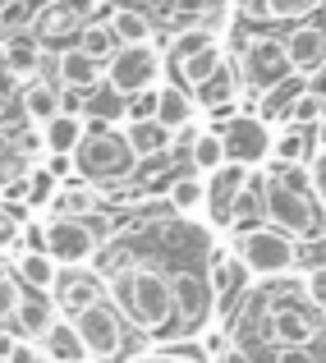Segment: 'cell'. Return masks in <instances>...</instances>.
Instances as JSON below:
<instances>
[{
    "label": "cell",
    "instance_id": "6da1fadb",
    "mask_svg": "<svg viewBox=\"0 0 326 363\" xmlns=\"http://www.w3.org/2000/svg\"><path fill=\"white\" fill-rule=\"evenodd\" d=\"M106 299L124 313L133 331L142 336H166L175 331V299H170V281L157 267H124V272L106 276Z\"/></svg>",
    "mask_w": 326,
    "mask_h": 363
},
{
    "label": "cell",
    "instance_id": "7a4b0ae2",
    "mask_svg": "<svg viewBox=\"0 0 326 363\" xmlns=\"http://www.w3.org/2000/svg\"><path fill=\"white\" fill-rule=\"evenodd\" d=\"M266 225L281 230L285 240L294 244H308L322 240V207L308 189V170L303 166H281V170H266Z\"/></svg>",
    "mask_w": 326,
    "mask_h": 363
},
{
    "label": "cell",
    "instance_id": "3957f363",
    "mask_svg": "<svg viewBox=\"0 0 326 363\" xmlns=\"http://www.w3.org/2000/svg\"><path fill=\"white\" fill-rule=\"evenodd\" d=\"M74 170H79V179H88V184H124V179L138 170V157L129 152V143H124L120 129H111V124H88V133L79 138V147H74Z\"/></svg>",
    "mask_w": 326,
    "mask_h": 363
},
{
    "label": "cell",
    "instance_id": "277c9868",
    "mask_svg": "<svg viewBox=\"0 0 326 363\" xmlns=\"http://www.w3.org/2000/svg\"><path fill=\"white\" fill-rule=\"evenodd\" d=\"M235 257L248 276L257 281H285V276L299 267V244L285 240L281 230L271 225H257V230H244L235 235Z\"/></svg>",
    "mask_w": 326,
    "mask_h": 363
},
{
    "label": "cell",
    "instance_id": "5b68a950",
    "mask_svg": "<svg viewBox=\"0 0 326 363\" xmlns=\"http://www.w3.org/2000/svg\"><path fill=\"white\" fill-rule=\"evenodd\" d=\"M266 303V340H271L276 350L285 345H299V350H313V340L322 336V313L313 308L308 299H299V294H271Z\"/></svg>",
    "mask_w": 326,
    "mask_h": 363
},
{
    "label": "cell",
    "instance_id": "8992f818",
    "mask_svg": "<svg viewBox=\"0 0 326 363\" xmlns=\"http://www.w3.org/2000/svg\"><path fill=\"white\" fill-rule=\"evenodd\" d=\"M74 331H79L88 359H101V363L124 359L129 345H133V327L124 322V313L115 308L111 299H101V303H92L88 313H79V318H74Z\"/></svg>",
    "mask_w": 326,
    "mask_h": 363
},
{
    "label": "cell",
    "instance_id": "52a82bcc",
    "mask_svg": "<svg viewBox=\"0 0 326 363\" xmlns=\"http://www.w3.org/2000/svg\"><path fill=\"white\" fill-rule=\"evenodd\" d=\"M101 83L115 92V97H138V92H152L161 83V51L157 46H115V55L101 65Z\"/></svg>",
    "mask_w": 326,
    "mask_h": 363
},
{
    "label": "cell",
    "instance_id": "ba28073f",
    "mask_svg": "<svg viewBox=\"0 0 326 363\" xmlns=\"http://www.w3.org/2000/svg\"><path fill=\"white\" fill-rule=\"evenodd\" d=\"M235 74L257 92V97H262L266 88H276V83H281L285 74H294V69H290V60H285L281 37H271V33H248L244 46H239Z\"/></svg>",
    "mask_w": 326,
    "mask_h": 363
},
{
    "label": "cell",
    "instance_id": "9c48e42d",
    "mask_svg": "<svg viewBox=\"0 0 326 363\" xmlns=\"http://www.w3.org/2000/svg\"><path fill=\"white\" fill-rule=\"evenodd\" d=\"M216 133L220 147H225V161H235L244 170H262V161L271 157V129L257 116H230L225 124H216Z\"/></svg>",
    "mask_w": 326,
    "mask_h": 363
},
{
    "label": "cell",
    "instance_id": "30bf717a",
    "mask_svg": "<svg viewBox=\"0 0 326 363\" xmlns=\"http://www.w3.org/2000/svg\"><path fill=\"white\" fill-rule=\"evenodd\" d=\"M170 299H175V327L179 331H198L216 308V294L207 285L203 267H179L170 276Z\"/></svg>",
    "mask_w": 326,
    "mask_h": 363
},
{
    "label": "cell",
    "instance_id": "8fae6325",
    "mask_svg": "<svg viewBox=\"0 0 326 363\" xmlns=\"http://www.w3.org/2000/svg\"><path fill=\"white\" fill-rule=\"evenodd\" d=\"M97 9H101V0H46L33 18V37L42 46L46 42H69V37H79L97 18Z\"/></svg>",
    "mask_w": 326,
    "mask_h": 363
},
{
    "label": "cell",
    "instance_id": "7c38bea8",
    "mask_svg": "<svg viewBox=\"0 0 326 363\" xmlns=\"http://www.w3.org/2000/svg\"><path fill=\"white\" fill-rule=\"evenodd\" d=\"M106 299V281H101L92 267H60V276H55L51 285V303L60 318H79V313H88L92 303Z\"/></svg>",
    "mask_w": 326,
    "mask_h": 363
},
{
    "label": "cell",
    "instance_id": "4fadbf2b",
    "mask_svg": "<svg viewBox=\"0 0 326 363\" xmlns=\"http://www.w3.org/2000/svg\"><path fill=\"white\" fill-rule=\"evenodd\" d=\"M97 240L83 221H69V216H46V257L55 267H92L97 257Z\"/></svg>",
    "mask_w": 326,
    "mask_h": 363
},
{
    "label": "cell",
    "instance_id": "5bb4252c",
    "mask_svg": "<svg viewBox=\"0 0 326 363\" xmlns=\"http://www.w3.org/2000/svg\"><path fill=\"white\" fill-rule=\"evenodd\" d=\"M281 46H285V60H290V69L294 74H317L322 65H326V28L322 23H313V18H303V23H290V33L281 37Z\"/></svg>",
    "mask_w": 326,
    "mask_h": 363
},
{
    "label": "cell",
    "instance_id": "9a60e30c",
    "mask_svg": "<svg viewBox=\"0 0 326 363\" xmlns=\"http://www.w3.org/2000/svg\"><path fill=\"white\" fill-rule=\"evenodd\" d=\"M101 207H106V194H101L97 184H88V179L69 175V179H60V189H55L46 216H69V221H83V216L101 212Z\"/></svg>",
    "mask_w": 326,
    "mask_h": 363
},
{
    "label": "cell",
    "instance_id": "2e32d148",
    "mask_svg": "<svg viewBox=\"0 0 326 363\" xmlns=\"http://www.w3.org/2000/svg\"><path fill=\"white\" fill-rule=\"evenodd\" d=\"M152 120H157L161 129H170V133L189 129V124L198 120V97L189 88H179L175 79H161L157 83V111H152Z\"/></svg>",
    "mask_w": 326,
    "mask_h": 363
},
{
    "label": "cell",
    "instance_id": "e0dca14e",
    "mask_svg": "<svg viewBox=\"0 0 326 363\" xmlns=\"http://www.w3.org/2000/svg\"><path fill=\"white\" fill-rule=\"evenodd\" d=\"M248 175H253V170L235 166V161H225L216 175H207V212H212V221H220V225L230 221V212H235V203H239V194H244Z\"/></svg>",
    "mask_w": 326,
    "mask_h": 363
},
{
    "label": "cell",
    "instance_id": "ac0fdd59",
    "mask_svg": "<svg viewBox=\"0 0 326 363\" xmlns=\"http://www.w3.org/2000/svg\"><path fill=\"white\" fill-rule=\"evenodd\" d=\"M257 225H266V170H253L244 184V194H239L235 212H230L225 230L230 235H244V230H257Z\"/></svg>",
    "mask_w": 326,
    "mask_h": 363
},
{
    "label": "cell",
    "instance_id": "d6986e66",
    "mask_svg": "<svg viewBox=\"0 0 326 363\" xmlns=\"http://www.w3.org/2000/svg\"><path fill=\"white\" fill-rule=\"evenodd\" d=\"M120 133H124V143H129V152L138 161H161V157L175 152V133L161 129L157 120H124Z\"/></svg>",
    "mask_w": 326,
    "mask_h": 363
},
{
    "label": "cell",
    "instance_id": "ffe728a7",
    "mask_svg": "<svg viewBox=\"0 0 326 363\" xmlns=\"http://www.w3.org/2000/svg\"><path fill=\"white\" fill-rule=\"evenodd\" d=\"M60 318V313H55V303H51V294H33V290H23V299H18V308H14V322H9V327H14V336L18 340H42L46 336V327H51V322Z\"/></svg>",
    "mask_w": 326,
    "mask_h": 363
},
{
    "label": "cell",
    "instance_id": "44dd1931",
    "mask_svg": "<svg viewBox=\"0 0 326 363\" xmlns=\"http://www.w3.org/2000/svg\"><path fill=\"white\" fill-rule=\"evenodd\" d=\"M55 74H60V83H55V88L83 92V97L101 88V65H97V60H88L79 46H64V51L55 55Z\"/></svg>",
    "mask_w": 326,
    "mask_h": 363
},
{
    "label": "cell",
    "instance_id": "7402d4cb",
    "mask_svg": "<svg viewBox=\"0 0 326 363\" xmlns=\"http://www.w3.org/2000/svg\"><path fill=\"white\" fill-rule=\"evenodd\" d=\"M37 350H42L46 363H88V350H83V340H79L69 318H55L46 327V336L37 340Z\"/></svg>",
    "mask_w": 326,
    "mask_h": 363
},
{
    "label": "cell",
    "instance_id": "603a6c76",
    "mask_svg": "<svg viewBox=\"0 0 326 363\" xmlns=\"http://www.w3.org/2000/svg\"><path fill=\"white\" fill-rule=\"evenodd\" d=\"M18 111H23V120L33 124V129H42L46 120L60 116V88H55L51 79H28L23 92H18Z\"/></svg>",
    "mask_w": 326,
    "mask_h": 363
},
{
    "label": "cell",
    "instance_id": "cb8c5ba5",
    "mask_svg": "<svg viewBox=\"0 0 326 363\" xmlns=\"http://www.w3.org/2000/svg\"><path fill=\"white\" fill-rule=\"evenodd\" d=\"M83 133H88V116H69V111H60L55 120L42 124V152H46V157H74V147H79Z\"/></svg>",
    "mask_w": 326,
    "mask_h": 363
},
{
    "label": "cell",
    "instance_id": "d4e9b609",
    "mask_svg": "<svg viewBox=\"0 0 326 363\" xmlns=\"http://www.w3.org/2000/svg\"><path fill=\"white\" fill-rule=\"evenodd\" d=\"M175 65V83L179 88H189V92H198L207 79L225 65V51H220V42L212 46H203V51H193V55H179V60H170Z\"/></svg>",
    "mask_w": 326,
    "mask_h": 363
},
{
    "label": "cell",
    "instance_id": "484cf974",
    "mask_svg": "<svg viewBox=\"0 0 326 363\" xmlns=\"http://www.w3.org/2000/svg\"><path fill=\"white\" fill-rule=\"evenodd\" d=\"M5 69L14 74L18 83H28V79H42V51L46 46L37 42L33 33H18V37H5Z\"/></svg>",
    "mask_w": 326,
    "mask_h": 363
},
{
    "label": "cell",
    "instance_id": "4316f807",
    "mask_svg": "<svg viewBox=\"0 0 326 363\" xmlns=\"http://www.w3.org/2000/svg\"><path fill=\"white\" fill-rule=\"evenodd\" d=\"M9 272H14V281L23 285V290L51 294V285H55V276H60V267H55L46 253H14V257H9Z\"/></svg>",
    "mask_w": 326,
    "mask_h": 363
},
{
    "label": "cell",
    "instance_id": "83f0119b",
    "mask_svg": "<svg viewBox=\"0 0 326 363\" xmlns=\"http://www.w3.org/2000/svg\"><path fill=\"white\" fill-rule=\"evenodd\" d=\"M106 28L115 33V42H120V46L152 42V14H147V9H138V5H115L111 14H106Z\"/></svg>",
    "mask_w": 326,
    "mask_h": 363
},
{
    "label": "cell",
    "instance_id": "f1b7e54d",
    "mask_svg": "<svg viewBox=\"0 0 326 363\" xmlns=\"http://www.w3.org/2000/svg\"><path fill=\"white\" fill-rule=\"evenodd\" d=\"M313 152H317L313 129H290L285 124V133H271V157L281 166H303V161H313Z\"/></svg>",
    "mask_w": 326,
    "mask_h": 363
},
{
    "label": "cell",
    "instance_id": "f546056e",
    "mask_svg": "<svg viewBox=\"0 0 326 363\" xmlns=\"http://www.w3.org/2000/svg\"><path fill=\"white\" fill-rule=\"evenodd\" d=\"M239 257H235V248H212L207 253V285H212V294L220 303H225V294H235L239 290Z\"/></svg>",
    "mask_w": 326,
    "mask_h": 363
},
{
    "label": "cell",
    "instance_id": "4dcf8cb0",
    "mask_svg": "<svg viewBox=\"0 0 326 363\" xmlns=\"http://www.w3.org/2000/svg\"><path fill=\"white\" fill-rule=\"evenodd\" d=\"M239 74H235V65H220V69L212 74V79H207L203 83V88H198L193 92V97H198V111H230V101H235V88H239Z\"/></svg>",
    "mask_w": 326,
    "mask_h": 363
},
{
    "label": "cell",
    "instance_id": "1f68e13d",
    "mask_svg": "<svg viewBox=\"0 0 326 363\" xmlns=\"http://www.w3.org/2000/svg\"><path fill=\"white\" fill-rule=\"evenodd\" d=\"M170 207L179 216H203L207 212V179L203 175H179L170 184Z\"/></svg>",
    "mask_w": 326,
    "mask_h": 363
},
{
    "label": "cell",
    "instance_id": "d6a6232c",
    "mask_svg": "<svg viewBox=\"0 0 326 363\" xmlns=\"http://www.w3.org/2000/svg\"><path fill=\"white\" fill-rule=\"evenodd\" d=\"M189 166H193V175H216L220 166H225V147H220V133L216 129H203L193 138V147H189Z\"/></svg>",
    "mask_w": 326,
    "mask_h": 363
},
{
    "label": "cell",
    "instance_id": "836d02e7",
    "mask_svg": "<svg viewBox=\"0 0 326 363\" xmlns=\"http://www.w3.org/2000/svg\"><path fill=\"white\" fill-rule=\"evenodd\" d=\"M74 46H79V51L88 55V60L106 65L111 55H115V46H120V42H115V33H111V28H106V18H92V23L83 28L79 37H74Z\"/></svg>",
    "mask_w": 326,
    "mask_h": 363
},
{
    "label": "cell",
    "instance_id": "e575fe53",
    "mask_svg": "<svg viewBox=\"0 0 326 363\" xmlns=\"http://www.w3.org/2000/svg\"><path fill=\"white\" fill-rule=\"evenodd\" d=\"M322 116H326V97H322L317 88H303L299 97L285 106V116H281V120L290 124V129H313V124H317Z\"/></svg>",
    "mask_w": 326,
    "mask_h": 363
},
{
    "label": "cell",
    "instance_id": "d590c367",
    "mask_svg": "<svg viewBox=\"0 0 326 363\" xmlns=\"http://www.w3.org/2000/svg\"><path fill=\"white\" fill-rule=\"evenodd\" d=\"M37 9H42V0H0V42L18 33H33Z\"/></svg>",
    "mask_w": 326,
    "mask_h": 363
},
{
    "label": "cell",
    "instance_id": "8d00e7d4",
    "mask_svg": "<svg viewBox=\"0 0 326 363\" xmlns=\"http://www.w3.org/2000/svg\"><path fill=\"white\" fill-rule=\"evenodd\" d=\"M303 88H308V79H303V74H285L276 88H266L262 97H257V101H262V120H266V116H285V106H290V101L299 97Z\"/></svg>",
    "mask_w": 326,
    "mask_h": 363
},
{
    "label": "cell",
    "instance_id": "74e56055",
    "mask_svg": "<svg viewBox=\"0 0 326 363\" xmlns=\"http://www.w3.org/2000/svg\"><path fill=\"white\" fill-rule=\"evenodd\" d=\"M326 0H262V18H276V23H303L313 18Z\"/></svg>",
    "mask_w": 326,
    "mask_h": 363
},
{
    "label": "cell",
    "instance_id": "f35d334b",
    "mask_svg": "<svg viewBox=\"0 0 326 363\" xmlns=\"http://www.w3.org/2000/svg\"><path fill=\"white\" fill-rule=\"evenodd\" d=\"M28 170H33V166H28L18 138H14V133H0V184H14V179L28 175Z\"/></svg>",
    "mask_w": 326,
    "mask_h": 363
},
{
    "label": "cell",
    "instance_id": "ab89813d",
    "mask_svg": "<svg viewBox=\"0 0 326 363\" xmlns=\"http://www.w3.org/2000/svg\"><path fill=\"white\" fill-rule=\"evenodd\" d=\"M55 189H60V179H55L46 166H33V170H28V207H37V212H42V207H51Z\"/></svg>",
    "mask_w": 326,
    "mask_h": 363
},
{
    "label": "cell",
    "instance_id": "60d3db41",
    "mask_svg": "<svg viewBox=\"0 0 326 363\" xmlns=\"http://www.w3.org/2000/svg\"><path fill=\"white\" fill-rule=\"evenodd\" d=\"M83 116H97V120H120V116H124V97H115L106 83H101L97 92H88V97H83Z\"/></svg>",
    "mask_w": 326,
    "mask_h": 363
},
{
    "label": "cell",
    "instance_id": "b9f144b4",
    "mask_svg": "<svg viewBox=\"0 0 326 363\" xmlns=\"http://www.w3.org/2000/svg\"><path fill=\"white\" fill-rule=\"evenodd\" d=\"M18 299H23V285L14 281V272L5 267V257H0V331L14 322V308H18Z\"/></svg>",
    "mask_w": 326,
    "mask_h": 363
},
{
    "label": "cell",
    "instance_id": "7bdbcfd3",
    "mask_svg": "<svg viewBox=\"0 0 326 363\" xmlns=\"http://www.w3.org/2000/svg\"><path fill=\"white\" fill-rule=\"evenodd\" d=\"M303 299L313 303V308L326 318V262H313V267H303Z\"/></svg>",
    "mask_w": 326,
    "mask_h": 363
},
{
    "label": "cell",
    "instance_id": "ee69618b",
    "mask_svg": "<svg viewBox=\"0 0 326 363\" xmlns=\"http://www.w3.org/2000/svg\"><path fill=\"white\" fill-rule=\"evenodd\" d=\"M308 189H313V198H317V207L326 212V147H317L313 161H308Z\"/></svg>",
    "mask_w": 326,
    "mask_h": 363
},
{
    "label": "cell",
    "instance_id": "f6af8a7d",
    "mask_svg": "<svg viewBox=\"0 0 326 363\" xmlns=\"http://www.w3.org/2000/svg\"><path fill=\"white\" fill-rule=\"evenodd\" d=\"M18 212L9 203H0V253H9V248H14V240H18Z\"/></svg>",
    "mask_w": 326,
    "mask_h": 363
},
{
    "label": "cell",
    "instance_id": "bcb514c9",
    "mask_svg": "<svg viewBox=\"0 0 326 363\" xmlns=\"http://www.w3.org/2000/svg\"><path fill=\"white\" fill-rule=\"evenodd\" d=\"M207 5H216V0H170V9H175L179 18H207Z\"/></svg>",
    "mask_w": 326,
    "mask_h": 363
},
{
    "label": "cell",
    "instance_id": "7dc6e473",
    "mask_svg": "<svg viewBox=\"0 0 326 363\" xmlns=\"http://www.w3.org/2000/svg\"><path fill=\"white\" fill-rule=\"evenodd\" d=\"M276 363H317V354L299 345H285V350H276Z\"/></svg>",
    "mask_w": 326,
    "mask_h": 363
},
{
    "label": "cell",
    "instance_id": "c3c4849f",
    "mask_svg": "<svg viewBox=\"0 0 326 363\" xmlns=\"http://www.w3.org/2000/svg\"><path fill=\"white\" fill-rule=\"evenodd\" d=\"M212 363H253V354H248V350H239V345H225Z\"/></svg>",
    "mask_w": 326,
    "mask_h": 363
},
{
    "label": "cell",
    "instance_id": "681fc988",
    "mask_svg": "<svg viewBox=\"0 0 326 363\" xmlns=\"http://www.w3.org/2000/svg\"><path fill=\"white\" fill-rule=\"evenodd\" d=\"M203 350H207V354H220V350H225V336H220V331H207V336H203Z\"/></svg>",
    "mask_w": 326,
    "mask_h": 363
},
{
    "label": "cell",
    "instance_id": "f907efd6",
    "mask_svg": "<svg viewBox=\"0 0 326 363\" xmlns=\"http://www.w3.org/2000/svg\"><path fill=\"white\" fill-rule=\"evenodd\" d=\"M14 340H18V336H5V331H0V363L9 359V350H14Z\"/></svg>",
    "mask_w": 326,
    "mask_h": 363
},
{
    "label": "cell",
    "instance_id": "816d5d0a",
    "mask_svg": "<svg viewBox=\"0 0 326 363\" xmlns=\"http://www.w3.org/2000/svg\"><path fill=\"white\" fill-rule=\"evenodd\" d=\"M313 138H317V147H326V116L313 124Z\"/></svg>",
    "mask_w": 326,
    "mask_h": 363
},
{
    "label": "cell",
    "instance_id": "f5cc1de1",
    "mask_svg": "<svg viewBox=\"0 0 326 363\" xmlns=\"http://www.w3.org/2000/svg\"><path fill=\"white\" fill-rule=\"evenodd\" d=\"M157 363H198V359H189V354H166V359H157Z\"/></svg>",
    "mask_w": 326,
    "mask_h": 363
},
{
    "label": "cell",
    "instance_id": "db71d44e",
    "mask_svg": "<svg viewBox=\"0 0 326 363\" xmlns=\"http://www.w3.org/2000/svg\"><path fill=\"white\" fill-rule=\"evenodd\" d=\"M115 5H142V0H115Z\"/></svg>",
    "mask_w": 326,
    "mask_h": 363
},
{
    "label": "cell",
    "instance_id": "11a10c76",
    "mask_svg": "<svg viewBox=\"0 0 326 363\" xmlns=\"http://www.w3.org/2000/svg\"><path fill=\"white\" fill-rule=\"evenodd\" d=\"M317 92H322V97H326V79H322V88H317Z\"/></svg>",
    "mask_w": 326,
    "mask_h": 363
},
{
    "label": "cell",
    "instance_id": "9f6ffc18",
    "mask_svg": "<svg viewBox=\"0 0 326 363\" xmlns=\"http://www.w3.org/2000/svg\"><path fill=\"white\" fill-rule=\"evenodd\" d=\"M0 116H5V101H0Z\"/></svg>",
    "mask_w": 326,
    "mask_h": 363
}]
</instances>
